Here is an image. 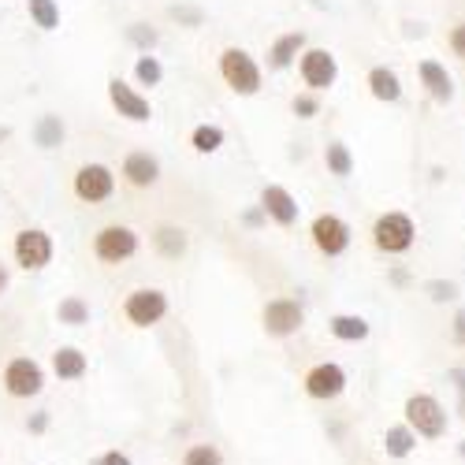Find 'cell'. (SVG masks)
<instances>
[{"instance_id": "2", "label": "cell", "mask_w": 465, "mask_h": 465, "mask_svg": "<svg viewBox=\"0 0 465 465\" xmlns=\"http://www.w3.org/2000/svg\"><path fill=\"white\" fill-rule=\"evenodd\" d=\"M0 387H5L8 399H19V402L37 399L45 391V369H42V361L19 354L5 365V372H0Z\"/></svg>"}, {"instance_id": "20", "label": "cell", "mask_w": 465, "mask_h": 465, "mask_svg": "<svg viewBox=\"0 0 465 465\" xmlns=\"http://www.w3.org/2000/svg\"><path fill=\"white\" fill-rule=\"evenodd\" d=\"M328 331H331L339 342H365L372 328H369V321L358 317V313H335V317L328 321Z\"/></svg>"}, {"instance_id": "12", "label": "cell", "mask_w": 465, "mask_h": 465, "mask_svg": "<svg viewBox=\"0 0 465 465\" xmlns=\"http://www.w3.org/2000/svg\"><path fill=\"white\" fill-rule=\"evenodd\" d=\"M115 193V175L108 164H83L74 172V198L86 202V205H97V202H108Z\"/></svg>"}, {"instance_id": "34", "label": "cell", "mask_w": 465, "mask_h": 465, "mask_svg": "<svg viewBox=\"0 0 465 465\" xmlns=\"http://www.w3.org/2000/svg\"><path fill=\"white\" fill-rule=\"evenodd\" d=\"M26 432H30V436H45V432H49V410L30 413V417H26Z\"/></svg>"}, {"instance_id": "26", "label": "cell", "mask_w": 465, "mask_h": 465, "mask_svg": "<svg viewBox=\"0 0 465 465\" xmlns=\"http://www.w3.org/2000/svg\"><path fill=\"white\" fill-rule=\"evenodd\" d=\"M190 145H193V153H202V157H209V153H216V149L223 145V127H216V124H202V127H193Z\"/></svg>"}, {"instance_id": "24", "label": "cell", "mask_w": 465, "mask_h": 465, "mask_svg": "<svg viewBox=\"0 0 465 465\" xmlns=\"http://www.w3.org/2000/svg\"><path fill=\"white\" fill-rule=\"evenodd\" d=\"M64 134H67V127H64L60 115H42V120L34 124V142L42 149H56L64 142Z\"/></svg>"}, {"instance_id": "18", "label": "cell", "mask_w": 465, "mask_h": 465, "mask_svg": "<svg viewBox=\"0 0 465 465\" xmlns=\"http://www.w3.org/2000/svg\"><path fill=\"white\" fill-rule=\"evenodd\" d=\"M302 53H305V34L302 30H291V34L276 37V42L268 45V67H272V71H287Z\"/></svg>"}, {"instance_id": "11", "label": "cell", "mask_w": 465, "mask_h": 465, "mask_svg": "<svg viewBox=\"0 0 465 465\" xmlns=\"http://www.w3.org/2000/svg\"><path fill=\"white\" fill-rule=\"evenodd\" d=\"M309 235H313V246L324 253V257H342L351 250V223L335 213H321L309 227Z\"/></svg>"}, {"instance_id": "40", "label": "cell", "mask_w": 465, "mask_h": 465, "mask_svg": "<svg viewBox=\"0 0 465 465\" xmlns=\"http://www.w3.org/2000/svg\"><path fill=\"white\" fill-rule=\"evenodd\" d=\"M5 291H8V268L0 264V294H5Z\"/></svg>"}, {"instance_id": "1", "label": "cell", "mask_w": 465, "mask_h": 465, "mask_svg": "<svg viewBox=\"0 0 465 465\" xmlns=\"http://www.w3.org/2000/svg\"><path fill=\"white\" fill-rule=\"evenodd\" d=\"M402 417H406V429H410L417 440H424V443L443 440L447 429H450V417H447L443 402H440L436 395H429V391L410 395L406 406H402Z\"/></svg>"}, {"instance_id": "27", "label": "cell", "mask_w": 465, "mask_h": 465, "mask_svg": "<svg viewBox=\"0 0 465 465\" xmlns=\"http://www.w3.org/2000/svg\"><path fill=\"white\" fill-rule=\"evenodd\" d=\"M324 164H328V172L339 175V179H346V175L354 172V157H351V149H346L342 142H328V149H324Z\"/></svg>"}, {"instance_id": "28", "label": "cell", "mask_w": 465, "mask_h": 465, "mask_svg": "<svg viewBox=\"0 0 465 465\" xmlns=\"http://www.w3.org/2000/svg\"><path fill=\"white\" fill-rule=\"evenodd\" d=\"M179 465H223V450L216 443H190Z\"/></svg>"}, {"instance_id": "9", "label": "cell", "mask_w": 465, "mask_h": 465, "mask_svg": "<svg viewBox=\"0 0 465 465\" xmlns=\"http://www.w3.org/2000/svg\"><path fill=\"white\" fill-rule=\"evenodd\" d=\"M302 324H305V309L298 298H272L261 309V328L272 339H291L302 331Z\"/></svg>"}, {"instance_id": "42", "label": "cell", "mask_w": 465, "mask_h": 465, "mask_svg": "<svg viewBox=\"0 0 465 465\" xmlns=\"http://www.w3.org/2000/svg\"><path fill=\"white\" fill-rule=\"evenodd\" d=\"M458 417L465 420V391H458Z\"/></svg>"}, {"instance_id": "19", "label": "cell", "mask_w": 465, "mask_h": 465, "mask_svg": "<svg viewBox=\"0 0 465 465\" xmlns=\"http://www.w3.org/2000/svg\"><path fill=\"white\" fill-rule=\"evenodd\" d=\"M153 246H157L161 257L179 261V257L190 250V235H186L183 227H175V223H161L157 231H153Z\"/></svg>"}, {"instance_id": "36", "label": "cell", "mask_w": 465, "mask_h": 465, "mask_svg": "<svg viewBox=\"0 0 465 465\" xmlns=\"http://www.w3.org/2000/svg\"><path fill=\"white\" fill-rule=\"evenodd\" d=\"M450 339H454V346H461L465 351V305L454 313V321H450Z\"/></svg>"}, {"instance_id": "32", "label": "cell", "mask_w": 465, "mask_h": 465, "mask_svg": "<svg viewBox=\"0 0 465 465\" xmlns=\"http://www.w3.org/2000/svg\"><path fill=\"white\" fill-rule=\"evenodd\" d=\"M291 108H294L298 120H313V115L321 112V101H317V94H298Z\"/></svg>"}, {"instance_id": "33", "label": "cell", "mask_w": 465, "mask_h": 465, "mask_svg": "<svg viewBox=\"0 0 465 465\" xmlns=\"http://www.w3.org/2000/svg\"><path fill=\"white\" fill-rule=\"evenodd\" d=\"M168 15L179 19V23H186V26H202L205 23V12L202 8H186V5H172Z\"/></svg>"}, {"instance_id": "25", "label": "cell", "mask_w": 465, "mask_h": 465, "mask_svg": "<svg viewBox=\"0 0 465 465\" xmlns=\"http://www.w3.org/2000/svg\"><path fill=\"white\" fill-rule=\"evenodd\" d=\"M26 12H30V23L37 30H56L60 26V5L56 0H26Z\"/></svg>"}, {"instance_id": "31", "label": "cell", "mask_w": 465, "mask_h": 465, "mask_svg": "<svg viewBox=\"0 0 465 465\" xmlns=\"http://www.w3.org/2000/svg\"><path fill=\"white\" fill-rule=\"evenodd\" d=\"M424 294L443 305V302H454L458 298V283H450V280H429V283H424Z\"/></svg>"}, {"instance_id": "39", "label": "cell", "mask_w": 465, "mask_h": 465, "mask_svg": "<svg viewBox=\"0 0 465 465\" xmlns=\"http://www.w3.org/2000/svg\"><path fill=\"white\" fill-rule=\"evenodd\" d=\"M242 220H246V223H250V227H257V223H261V220H264V213H261V205H257V209H253V213H246V216H242Z\"/></svg>"}, {"instance_id": "7", "label": "cell", "mask_w": 465, "mask_h": 465, "mask_svg": "<svg viewBox=\"0 0 465 465\" xmlns=\"http://www.w3.org/2000/svg\"><path fill=\"white\" fill-rule=\"evenodd\" d=\"M346 369L339 361H317L309 365L305 376H302V391L313 399V402H335L342 391H346Z\"/></svg>"}, {"instance_id": "10", "label": "cell", "mask_w": 465, "mask_h": 465, "mask_svg": "<svg viewBox=\"0 0 465 465\" xmlns=\"http://www.w3.org/2000/svg\"><path fill=\"white\" fill-rule=\"evenodd\" d=\"M298 74H302V83L309 86V94H324L339 79V60L328 49H305L298 56Z\"/></svg>"}, {"instance_id": "13", "label": "cell", "mask_w": 465, "mask_h": 465, "mask_svg": "<svg viewBox=\"0 0 465 465\" xmlns=\"http://www.w3.org/2000/svg\"><path fill=\"white\" fill-rule=\"evenodd\" d=\"M108 101H112V108L120 112L124 120H131V124H149V120H153L149 97H142L134 86H127L120 74H112V79H108Z\"/></svg>"}, {"instance_id": "29", "label": "cell", "mask_w": 465, "mask_h": 465, "mask_svg": "<svg viewBox=\"0 0 465 465\" xmlns=\"http://www.w3.org/2000/svg\"><path fill=\"white\" fill-rule=\"evenodd\" d=\"M134 79L142 83V86H161L164 83V64L157 60V56H138V64H134Z\"/></svg>"}, {"instance_id": "41", "label": "cell", "mask_w": 465, "mask_h": 465, "mask_svg": "<svg viewBox=\"0 0 465 465\" xmlns=\"http://www.w3.org/2000/svg\"><path fill=\"white\" fill-rule=\"evenodd\" d=\"M391 283H399V287L406 283V272H402V268H395V272H391Z\"/></svg>"}, {"instance_id": "22", "label": "cell", "mask_w": 465, "mask_h": 465, "mask_svg": "<svg viewBox=\"0 0 465 465\" xmlns=\"http://www.w3.org/2000/svg\"><path fill=\"white\" fill-rule=\"evenodd\" d=\"M413 450H417V436L406 429V420H402V424H387V432H383V454L395 458V461H402V458H410Z\"/></svg>"}, {"instance_id": "30", "label": "cell", "mask_w": 465, "mask_h": 465, "mask_svg": "<svg viewBox=\"0 0 465 465\" xmlns=\"http://www.w3.org/2000/svg\"><path fill=\"white\" fill-rule=\"evenodd\" d=\"M127 42H131V45H138L142 53H149V49H157L161 34L153 30V26H145V23H131V26H127Z\"/></svg>"}, {"instance_id": "4", "label": "cell", "mask_w": 465, "mask_h": 465, "mask_svg": "<svg viewBox=\"0 0 465 465\" xmlns=\"http://www.w3.org/2000/svg\"><path fill=\"white\" fill-rule=\"evenodd\" d=\"M168 309H172V302L161 287H138L124 298V321L131 328H157L168 317Z\"/></svg>"}, {"instance_id": "3", "label": "cell", "mask_w": 465, "mask_h": 465, "mask_svg": "<svg viewBox=\"0 0 465 465\" xmlns=\"http://www.w3.org/2000/svg\"><path fill=\"white\" fill-rule=\"evenodd\" d=\"M220 79L235 90L239 97H253L261 90V67H257V60L246 49L227 45L220 53Z\"/></svg>"}, {"instance_id": "37", "label": "cell", "mask_w": 465, "mask_h": 465, "mask_svg": "<svg viewBox=\"0 0 465 465\" xmlns=\"http://www.w3.org/2000/svg\"><path fill=\"white\" fill-rule=\"evenodd\" d=\"M450 49H454L458 60H465V23H458V26L450 30Z\"/></svg>"}, {"instance_id": "35", "label": "cell", "mask_w": 465, "mask_h": 465, "mask_svg": "<svg viewBox=\"0 0 465 465\" xmlns=\"http://www.w3.org/2000/svg\"><path fill=\"white\" fill-rule=\"evenodd\" d=\"M90 465H134L127 450H104L97 458H90Z\"/></svg>"}, {"instance_id": "38", "label": "cell", "mask_w": 465, "mask_h": 465, "mask_svg": "<svg viewBox=\"0 0 465 465\" xmlns=\"http://www.w3.org/2000/svg\"><path fill=\"white\" fill-rule=\"evenodd\" d=\"M447 380H450V383L458 387V391H465V365H458V369H450V372H447Z\"/></svg>"}, {"instance_id": "15", "label": "cell", "mask_w": 465, "mask_h": 465, "mask_svg": "<svg viewBox=\"0 0 465 465\" xmlns=\"http://www.w3.org/2000/svg\"><path fill=\"white\" fill-rule=\"evenodd\" d=\"M124 179L131 186L145 190V186H153L161 179V161L153 157L149 149H134V153H127V157H124Z\"/></svg>"}, {"instance_id": "8", "label": "cell", "mask_w": 465, "mask_h": 465, "mask_svg": "<svg viewBox=\"0 0 465 465\" xmlns=\"http://www.w3.org/2000/svg\"><path fill=\"white\" fill-rule=\"evenodd\" d=\"M12 253H15V264H19V268H26V272H42V268L53 264L56 246H53V239H49V231H42V227H23L19 235H15V242H12Z\"/></svg>"}, {"instance_id": "43", "label": "cell", "mask_w": 465, "mask_h": 465, "mask_svg": "<svg viewBox=\"0 0 465 465\" xmlns=\"http://www.w3.org/2000/svg\"><path fill=\"white\" fill-rule=\"evenodd\" d=\"M458 454H461V458H465V440H461V443H458Z\"/></svg>"}, {"instance_id": "21", "label": "cell", "mask_w": 465, "mask_h": 465, "mask_svg": "<svg viewBox=\"0 0 465 465\" xmlns=\"http://www.w3.org/2000/svg\"><path fill=\"white\" fill-rule=\"evenodd\" d=\"M369 94L383 104H395L402 97V83H399V74L391 67H372L369 71Z\"/></svg>"}, {"instance_id": "14", "label": "cell", "mask_w": 465, "mask_h": 465, "mask_svg": "<svg viewBox=\"0 0 465 465\" xmlns=\"http://www.w3.org/2000/svg\"><path fill=\"white\" fill-rule=\"evenodd\" d=\"M261 213H264L268 220H276L280 227H294L302 209H298L294 193H291L287 186H280V183H268V186L261 190Z\"/></svg>"}, {"instance_id": "17", "label": "cell", "mask_w": 465, "mask_h": 465, "mask_svg": "<svg viewBox=\"0 0 465 465\" xmlns=\"http://www.w3.org/2000/svg\"><path fill=\"white\" fill-rule=\"evenodd\" d=\"M90 372V358L79 351V346H56V354H53V376L60 383H74V380H83Z\"/></svg>"}, {"instance_id": "5", "label": "cell", "mask_w": 465, "mask_h": 465, "mask_svg": "<svg viewBox=\"0 0 465 465\" xmlns=\"http://www.w3.org/2000/svg\"><path fill=\"white\" fill-rule=\"evenodd\" d=\"M138 253V231L127 223H104L94 235V257L101 264H124Z\"/></svg>"}, {"instance_id": "6", "label": "cell", "mask_w": 465, "mask_h": 465, "mask_svg": "<svg viewBox=\"0 0 465 465\" xmlns=\"http://www.w3.org/2000/svg\"><path fill=\"white\" fill-rule=\"evenodd\" d=\"M413 239H417V227H413V220L406 216V213H383L376 223H372V246L380 250V253H406L410 246H413Z\"/></svg>"}, {"instance_id": "23", "label": "cell", "mask_w": 465, "mask_h": 465, "mask_svg": "<svg viewBox=\"0 0 465 465\" xmlns=\"http://www.w3.org/2000/svg\"><path fill=\"white\" fill-rule=\"evenodd\" d=\"M56 321L67 324V328H83V324H90V302L79 298V294L60 298V305H56Z\"/></svg>"}, {"instance_id": "16", "label": "cell", "mask_w": 465, "mask_h": 465, "mask_svg": "<svg viewBox=\"0 0 465 465\" xmlns=\"http://www.w3.org/2000/svg\"><path fill=\"white\" fill-rule=\"evenodd\" d=\"M420 86L429 90L432 101L440 104H450L454 101V79H450V71L440 64V60H420Z\"/></svg>"}]
</instances>
